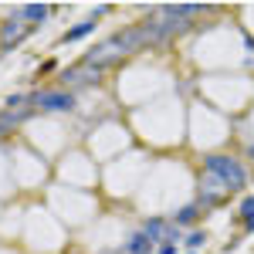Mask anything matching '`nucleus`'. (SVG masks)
Wrapping results in <instances>:
<instances>
[{
  "label": "nucleus",
  "mask_w": 254,
  "mask_h": 254,
  "mask_svg": "<svg viewBox=\"0 0 254 254\" xmlns=\"http://www.w3.org/2000/svg\"><path fill=\"white\" fill-rule=\"evenodd\" d=\"M95 27H98V20L95 17H88V20H78L75 27H68L64 31V44H75V41H81V38H88V34H95Z\"/></svg>",
  "instance_id": "obj_13"
},
{
  "label": "nucleus",
  "mask_w": 254,
  "mask_h": 254,
  "mask_svg": "<svg viewBox=\"0 0 254 254\" xmlns=\"http://www.w3.org/2000/svg\"><path fill=\"white\" fill-rule=\"evenodd\" d=\"M92 85H102V68H92V64H68V68H61L58 71V88L64 92H71V95H78L81 88H92Z\"/></svg>",
  "instance_id": "obj_3"
},
{
  "label": "nucleus",
  "mask_w": 254,
  "mask_h": 254,
  "mask_svg": "<svg viewBox=\"0 0 254 254\" xmlns=\"http://www.w3.org/2000/svg\"><path fill=\"white\" fill-rule=\"evenodd\" d=\"M142 234L149 237L153 244H166V241H183V227H176L170 217H159V214H149V217H142V227H139Z\"/></svg>",
  "instance_id": "obj_4"
},
{
  "label": "nucleus",
  "mask_w": 254,
  "mask_h": 254,
  "mask_svg": "<svg viewBox=\"0 0 254 254\" xmlns=\"http://www.w3.org/2000/svg\"><path fill=\"white\" fill-rule=\"evenodd\" d=\"M126 58L122 51H119V44L112 38L109 41H102V44H95V48H88L85 51V64H92V68H109V64H119V61Z\"/></svg>",
  "instance_id": "obj_7"
},
{
  "label": "nucleus",
  "mask_w": 254,
  "mask_h": 254,
  "mask_svg": "<svg viewBox=\"0 0 254 254\" xmlns=\"http://www.w3.org/2000/svg\"><path fill=\"white\" fill-rule=\"evenodd\" d=\"M248 159H251V163H254V142H251V146H248Z\"/></svg>",
  "instance_id": "obj_21"
},
{
  "label": "nucleus",
  "mask_w": 254,
  "mask_h": 254,
  "mask_svg": "<svg viewBox=\"0 0 254 254\" xmlns=\"http://www.w3.org/2000/svg\"><path fill=\"white\" fill-rule=\"evenodd\" d=\"M34 112H38V109H31V105H27V109H3V112H0V126H3L7 132H14L24 122H31Z\"/></svg>",
  "instance_id": "obj_10"
},
{
  "label": "nucleus",
  "mask_w": 254,
  "mask_h": 254,
  "mask_svg": "<svg viewBox=\"0 0 254 254\" xmlns=\"http://www.w3.org/2000/svg\"><path fill=\"white\" fill-rule=\"evenodd\" d=\"M244 234H254V217H248V220H244Z\"/></svg>",
  "instance_id": "obj_20"
},
{
  "label": "nucleus",
  "mask_w": 254,
  "mask_h": 254,
  "mask_svg": "<svg viewBox=\"0 0 254 254\" xmlns=\"http://www.w3.org/2000/svg\"><path fill=\"white\" fill-rule=\"evenodd\" d=\"M200 166H203V173H214L231 193L244 190V187L251 183L248 166L241 163V156H231V153H203V156H200Z\"/></svg>",
  "instance_id": "obj_1"
},
{
  "label": "nucleus",
  "mask_w": 254,
  "mask_h": 254,
  "mask_svg": "<svg viewBox=\"0 0 254 254\" xmlns=\"http://www.w3.org/2000/svg\"><path fill=\"white\" fill-rule=\"evenodd\" d=\"M10 136V132H7V129H3V126H0V142H3V139Z\"/></svg>",
  "instance_id": "obj_22"
},
{
  "label": "nucleus",
  "mask_w": 254,
  "mask_h": 254,
  "mask_svg": "<svg viewBox=\"0 0 254 254\" xmlns=\"http://www.w3.org/2000/svg\"><path fill=\"white\" fill-rule=\"evenodd\" d=\"M109 10H112V7H109V3H98V7H95V10H92V17H105V14H109Z\"/></svg>",
  "instance_id": "obj_19"
},
{
  "label": "nucleus",
  "mask_w": 254,
  "mask_h": 254,
  "mask_svg": "<svg viewBox=\"0 0 254 254\" xmlns=\"http://www.w3.org/2000/svg\"><path fill=\"white\" fill-rule=\"evenodd\" d=\"M251 64H254V61H251Z\"/></svg>",
  "instance_id": "obj_25"
},
{
  "label": "nucleus",
  "mask_w": 254,
  "mask_h": 254,
  "mask_svg": "<svg viewBox=\"0 0 254 254\" xmlns=\"http://www.w3.org/2000/svg\"><path fill=\"white\" fill-rule=\"evenodd\" d=\"M27 105L38 109V112H48V116H68V112L78 109V95L64 92L58 85H55V88H34V92L27 95Z\"/></svg>",
  "instance_id": "obj_2"
},
{
  "label": "nucleus",
  "mask_w": 254,
  "mask_h": 254,
  "mask_svg": "<svg viewBox=\"0 0 254 254\" xmlns=\"http://www.w3.org/2000/svg\"><path fill=\"white\" fill-rule=\"evenodd\" d=\"M227 187L217 180L214 173H200V183H196V203L207 210V207H217V203H224L227 200Z\"/></svg>",
  "instance_id": "obj_6"
},
{
  "label": "nucleus",
  "mask_w": 254,
  "mask_h": 254,
  "mask_svg": "<svg viewBox=\"0 0 254 254\" xmlns=\"http://www.w3.org/2000/svg\"><path fill=\"white\" fill-rule=\"evenodd\" d=\"M176 251H180V248H176L173 241H166V244H159V248H156V254H176Z\"/></svg>",
  "instance_id": "obj_18"
},
{
  "label": "nucleus",
  "mask_w": 254,
  "mask_h": 254,
  "mask_svg": "<svg viewBox=\"0 0 254 254\" xmlns=\"http://www.w3.org/2000/svg\"><path fill=\"white\" fill-rule=\"evenodd\" d=\"M183 244H187V251H203L207 248V231H200V227L190 231V234L183 237Z\"/></svg>",
  "instance_id": "obj_14"
},
{
  "label": "nucleus",
  "mask_w": 254,
  "mask_h": 254,
  "mask_svg": "<svg viewBox=\"0 0 254 254\" xmlns=\"http://www.w3.org/2000/svg\"><path fill=\"white\" fill-rule=\"evenodd\" d=\"M102 254H122V251H102Z\"/></svg>",
  "instance_id": "obj_23"
},
{
  "label": "nucleus",
  "mask_w": 254,
  "mask_h": 254,
  "mask_svg": "<svg viewBox=\"0 0 254 254\" xmlns=\"http://www.w3.org/2000/svg\"><path fill=\"white\" fill-rule=\"evenodd\" d=\"M237 214H241V220H248V217H254V193H248L244 200H241V210H237Z\"/></svg>",
  "instance_id": "obj_16"
},
{
  "label": "nucleus",
  "mask_w": 254,
  "mask_h": 254,
  "mask_svg": "<svg viewBox=\"0 0 254 254\" xmlns=\"http://www.w3.org/2000/svg\"><path fill=\"white\" fill-rule=\"evenodd\" d=\"M112 41L119 44V51H122L126 58H129V55H139L142 48H149V38H146L142 24H129V27H122Z\"/></svg>",
  "instance_id": "obj_8"
},
{
  "label": "nucleus",
  "mask_w": 254,
  "mask_h": 254,
  "mask_svg": "<svg viewBox=\"0 0 254 254\" xmlns=\"http://www.w3.org/2000/svg\"><path fill=\"white\" fill-rule=\"evenodd\" d=\"M55 10H58L55 3H24V7H17V14H20L24 20H27L31 27H38V24H44V20L51 17Z\"/></svg>",
  "instance_id": "obj_9"
},
{
  "label": "nucleus",
  "mask_w": 254,
  "mask_h": 254,
  "mask_svg": "<svg viewBox=\"0 0 254 254\" xmlns=\"http://www.w3.org/2000/svg\"><path fill=\"white\" fill-rule=\"evenodd\" d=\"M34 27L27 24V20L20 17V14H10V17L0 20V55H7V51H14L20 41L27 38Z\"/></svg>",
  "instance_id": "obj_5"
},
{
  "label": "nucleus",
  "mask_w": 254,
  "mask_h": 254,
  "mask_svg": "<svg viewBox=\"0 0 254 254\" xmlns=\"http://www.w3.org/2000/svg\"><path fill=\"white\" fill-rule=\"evenodd\" d=\"M119 251H122V254H156V244L142 234V231H132V234L126 237V244H122Z\"/></svg>",
  "instance_id": "obj_11"
},
{
  "label": "nucleus",
  "mask_w": 254,
  "mask_h": 254,
  "mask_svg": "<svg viewBox=\"0 0 254 254\" xmlns=\"http://www.w3.org/2000/svg\"><path fill=\"white\" fill-rule=\"evenodd\" d=\"M200 214H203V207H200L196 200H190V203H183V207H180L170 220H173L176 227H193L196 220H200Z\"/></svg>",
  "instance_id": "obj_12"
},
{
  "label": "nucleus",
  "mask_w": 254,
  "mask_h": 254,
  "mask_svg": "<svg viewBox=\"0 0 254 254\" xmlns=\"http://www.w3.org/2000/svg\"><path fill=\"white\" fill-rule=\"evenodd\" d=\"M51 71H61L55 58H48V61H41V64H38V78H41V75H51Z\"/></svg>",
  "instance_id": "obj_17"
},
{
  "label": "nucleus",
  "mask_w": 254,
  "mask_h": 254,
  "mask_svg": "<svg viewBox=\"0 0 254 254\" xmlns=\"http://www.w3.org/2000/svg\"><path fill=\"white\" fill-rule=\"evenodd\" d=\"M187 254H200V251H187Z\"/></svg>",
  "instance_id": "obj_24"
},
{
  "label": "nucleus",
  "mask_w": 254,
  "mask_h": 254,
  "mask_svg": "<svg viewBox=\"0 0 254 254\" xmlns=\"http://www.w3.org/2000/svg\"><path fill=\"white\" fill-rule=\"evenodd\" d=\"M3 109H27V95H24V92H14V95H7Z\"/></svg>",
  "instance_id": "obj_15"
}]
</instances>
